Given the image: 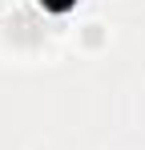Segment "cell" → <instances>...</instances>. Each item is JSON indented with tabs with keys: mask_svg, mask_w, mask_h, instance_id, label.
Instances as JSON below:
<instances>
[{
	"mask_svg": "<svg viewBox=\"0 0 145 150\" xmlns=\"http://www.w3.org/2000/svg\"><path fill=\"white\" fill-rule=\"evenodd\" d=\"M40 4H45V8H56V12H61V8H69L72 0H40Z\"/></svg>",
	"mask_w": 145,
	"mask_h": 150,
	"instance_id": "6da1fadb",
	"label": "cell"
}]
</instances>
